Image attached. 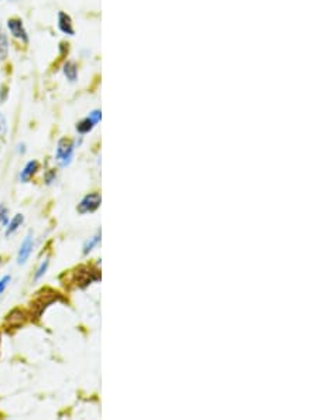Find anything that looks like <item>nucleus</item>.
<instances>
[{
    "mask_svg": "<svg viewBox=\"0 0 318 420\" xmlns=\"http://www.w3.org/2000/svg\"><path fill=\"white\" fill-rule=\"evenodd\" d=\"M101 279V275L96 269H91V268H80L75 272V282L78 287H87L92 282H96Z\"/></svg>",
    "mask_w": 318,
    "mask_h": 420,
    "instance_id": "3",
    "label": "nucleus"
},
{
    "mask_svg": "<svg viewBox=\"0 0 318 420\" xmlns=\"http://www.w3.org/2000/svg\"><path fill=\"white\" fill-rule=\"evenodd\" d=\"M101 202H102V197L101 194L98 192H91V194H87L84 198L81 199V202L78 204V213L80 214H92L95 213L96 209L101 206Z\"/></svg>",
    "mask_w": 318,
    "mask_h": 420,
    "instance_id": "2",
    "label": "nucleus"
},
{
    "mask_svg": "<svg viewBox=\"0 0 318 420\" xmlns=\"http://www.w3.org/2000/svg\"><path fill=\"white\" fill-rule=\"evenodd\" d=\"M58 27H60L61 32L68 34V36H74L75 34L74 27H72L71 17L68 16L67 13H64V12H60V15H58Z\"/></svg>",
    "mask_w": 318,
    "mask_h": 420,
    "instance_id": "6",
    "label": "nucleus"
},
{
    "mask_svg": "<svg viewBox=\"0 0 318 420\" xmlns=\"http://www.w3.org/2000/svg\"><path fill=\"white\" fill-rule=\"evenodd\" d=\"M24 222V217L22 214H16L12 220H10V222H9L8 225H6V237H10V235H13L15 232H16L22 225H23Z\"/></svg>",
    "mask_w": 318,
    "mask_h": 420,
    "instance_id": "8",
    "label": "nucleus"
},
{
    "mask_svg": "<svg viewBox=\"0 0 318 420\" xmlns=\"http://www.w3.org/2000/svg\"><path fill=\"white\" fill-rule=\"evenodd\" d=\"M8 27L10 33L13 34V37H16L19 40H22L23 43H27L29 41V36H27V32L24 29L23 22L17 17H13V19H9L8 20Z\"/></svg>",
    "mask_w": 318,
    "mask_h": 420,
    "instance_id": "5",
    "label": "nucleus"
},
{
    "mask_svg": "<svg viewBox=\"0 0 318 420\" xmlns=\"http://www.w3.org/2000/svg\"><path fill=\"white\" fill-rule=\"evenodd\" d=\"M6 96H8V88H6V85H3L2 89H0V102H5V101H6Z\"/></svg>",
    "mask_w": 318,
    "mask_h": 420,
    "instance_id": "19",
    "label": "nucleus"
},
{
    "mask_svg": "<svg viewBox=\"0 0 318 420\" xmlns=\"http://www.w3.org/2000/svg\"><path fill=\"white\" fill-rule=\"evenodd\" d=\"M0 263H2V259H0Z\"/></svg>",
    "mask_w": 318,
    "mask_h": 420,
    "instance_id": "20",
    "label": "nucleus"
},
{
    "mask_svg": "<svg viewBox=\"0 0 318 420\" xmlns=\"http://www.w3.org/2000/svg\"><path fill=\"white\" fill-rule=\"evenodd\" d=\"M9 54V40L6 33L0 24V60H6Z\"/></svg>",
    "mask_w": 318,
    "mask_h": 420,
    "instance_id": "11",
    "label": "nucleus"
},
{
    "mask_svg": "<svg viewBox=\"0 0 318 420\" xmlns=\"http://www.w3.org/2000/svg\"><path fill=\"white\" fill-rule=\"evenodd\" d=\"M48 259H44V262L40 265V268L37 269V272H36V275H34V280H40L44 275H46V272H47V268H48Z\"/></svg>",
    "mask_w": 318,
    "mask_h": 420,
    "instance_id": "15",
    "label": "nucleus"
},
{
    "mask_svg": "<svg viewBox=\"0 0 318 420\" xmlns=\"http://www.w3.org/2000/svg\"><path fill=\"white\" fill-rule=\"evenodd\" d=\"M74 143L70 139H61L58 144H57V153H56V159L57 161L60 163L61 167H67L70 166V163L72 161V157H74Z\"/></svg>",
    "mask_w": 318,
    "mask_h": 420,
    "instance_id": "1",
    "label": "nucleus"
},
{
    "mask_svg": "<svg viewBox=\"0 0 318 420\" xmlns=\"http://www.w3.org/2000/svg\"><path fill=\"white\" fill-rule=\"evenodd\" d=\"M56 171L54 170H51V171H48L47 175H46V181H47V184H51L53 181H56Z\"/></svg>",
    "mask_w": 318,
    "mask_h": 420,
    "instance_id": "18",
    "label": "nucleus"
},
{
    "mask_svg": "<svg viewBox=\"0 0 318 420\" xmlns=\"http://www.w3.org/2000/svg\"><path fill=\"white\" fill-rule=\"evenodd\" d=\"M9 224V211L5 205H0V230L6 228Z\"/></svg>",
    "mask_w": 318,
    "mask_h": 420,
    "instance_id": "14",
    "label": "nucleus"
},
{
    "mask_svg": "<svg viewBox=\"0 0 318 420\" xmlns=\"http://www.w3.org/2000/svg\"><path fill=\"white\" fill-rule=\"evenodd\" d=\"M39 161H29L26 166H24V168L22 170V173H20V181L22 182H29L30 181V178H32L33 175L37 173V170H39Z\"/></svg>",
    "mask_w": 318,
    "mask_h": 420,
    "instance_id": "7",
    "label": "nucleus"
},
{
    "mask_svg": "<svg viewBox=\"0 0 318 420\" xmlns=\"http://www.w3.org/2000/svg\"><path fill=\"white\" fill-rule=\"evenodd\" d=\"M33 248H34V238H33L32 234H29L22 242L19 254H17V263L19 265H24L26 262L29 261V258L33 252Z\"/></svg>",
    "mask_w": 318,
    "mask_h": 420,
    "instance_id": "4",
    "label": "nucleus"
},
{
    "mask_svg": "<svg viewBox=\"0 0 318 420\" xmlns=\"http://www.w3.org/2000/svg\"><path fill=\"white\" fill-rule=\"evenodd\" d=\"M64 74H65L67 80L71 81V82H75L77 78H78V68H77L75 63H72V61L65 63V65H64Z\"/></svg>",
    "mask_w": 318,
    "mask_h": 420,
    "instance_id": "10",
    "label": "nucleus"
},
{
    "mask_svg": "<svg viewBox=\"0 0 318 420\" xmlns=\"http://www.w3.org/2000/svg\"><path fill=\"white\" fill-rule=\"evenodd\" d=\"M8 320L10 321L12 325H20L24 321V314L22 311H19V310H15V311H12L9 314Z\"/></svg>",
    "mask_w": 318,
    "mask_h": 420,
    "instance_id": "13",
    "label": "nucleus"
},
{
    "mask_svg": "<svg viewBox=\"0 0 318 420\" xmlns=\"http://www.w3.org/2000/svg\"><path fill=\"white\" fill-rule=\"evenodd\" d=\"M96 125V122L91 116H88V118H85V119H82L81 122H78L77 123V132L78 133H81V135H87V133H89L92 129H94V126Z\"/></svg>",
    "mask_w": 318,
    "mask_h": 420,
    "instance_id": "9",
    "label": "nucleus"
},
{
    "mask_svg": "<svg viewBox=\"0 0 318 420\" xmlns=\"http://www.w3.org/2000/svg\"><path fill=\"white\" fill-rule=\"evenodd\" d=\"M6 132H8V122H6L5 115L0 113V137L6 135Z\"/></svg>",
    "mask_w": 318,
    "mask_h": 420,
    "instance_id": "16",
    "label": "nucleus"
},
{
    "mask_svg": "<svg viewBox=\"0 0 318 420\" xmlns=\"http://www.w3.org/2000/svg\"><path fill=\"white\" fill-rule=\"evenodd\" d=\"M99 241H101V232H98L95 237H92V238H89L85 242V245H84V255H88L89 252H92L94 251V248H95L98 244H99Z\"/></svg>",
    "mask_w": 318,
    "mask_h": 420,
    "instance_id": "12",
    "label": "nucleus"
},
{
    "mask_svg": "<svg viewBox=\"0 0 318 420\" xmlns=\"http://www.w3.org/2000/svg\"><path fill=\"white\" fill-rule=\"evenodd\" d=\"M10 282H12V278H10L9 275L8 276H3V278L0 279V294L6 290V287H8Z\"/></svg>",
    "mask_w": 318,
    "mask_h": 420,
    "instance_id": "17",
    "label": "nucleus"
}]
</instances>
